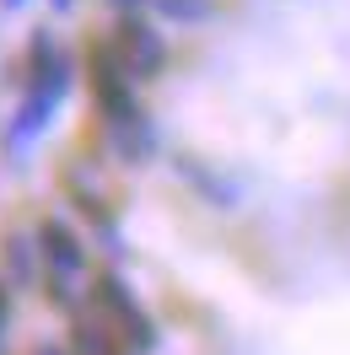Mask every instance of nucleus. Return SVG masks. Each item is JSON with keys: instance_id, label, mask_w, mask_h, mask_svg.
Instances as JSON below:
<instances>
[{"instance_id": "f257e3e1", "label": "nucleus", "mask_w": 350, "mask_h": 355, "mask_svg": "<svg viewBox=\"0 0 350 355\" xmlns=\"http://www.w3.org/2000/svg\"><path fill=\"white\" fill-rule=\"evenodd\" d=\"M87 76H92V103H97V113H103L108 130H119V124H130V119L146 113V108H140V97H135L130 70L119 65V54H113V44H92Z\"/></svg>"}, {"instance_id": "f03ea898", "label": "nucleus", "mask_w": 350, "mask_h": 355, "mask_svg": "<svg viewBox=\"0 0 350 355\" xmlns=\"http://www.w3.org/2000/svg\"><path fill=\"white\" fill-rule=\"evenodd\" d=\"M113 54H119V65L130 70V81H156L162 70H167V38L156 33V22H146L140 11H124L119 27H113Z\"/></svg>"}, {"instance_id": "7ed1b4c3", "label": "nucleus", "mask_w": 350, "mask_h": 355, "mask_svg": "<svg viewBox=\"0 0 350 355\" xmlns=\"http://www.w3.org/2000/svg\"><path fill=\"white\" fill-rule=\"evenodd\" d=\"M70 81H76V60H70L49 33H33V44H27V81H22V92L49 97V103H65Z\"/></svg>"}, {"instance_id": "20e7f679", "label": "nucleus", "mask_w": 350, "mask_h": 355, "mask_svg": "<svg viewBox=\"0 0 350 355\" xmlns=\"http://www.w3.org/2000/svg\"><path fill=\"white\" fill-rule=\"evenodd\" d=\"M97 302L119 318V329H124V345H130V350H140V355L156 350V323L146 318V307L130 296V286H124L113 269H108V275H97Z\"/></svg>"}, {"instance_id": "39448f33", "label": "nucleus", "mask_w": 350, "mask_h": 355, "mask_svg": "<svg viewBox=\"0 0 350 355\" xmlns=\"http://www.w3.org/2000/svg\"><path fill=\"white\" fill-rule=\"evenodd\" d=\"M38 259L49 264V275H70V280H76V275L87 269V248H81V237H76L65 221L49 216V221L38 226Z\"/></svg>"}, {"instance_id": "423d86ee", "label": "nucleus", "mask_w": 350, "mask_h": 355, "mask_svg": "<svg viewBox=\"0 0 350 355\" xmlns=\"http://www.w3.org/2000/svg\"><path fill=\"white\" fill-rule=\"evenodd\" d=\"M113 151H119V162H130V167H140V162H151L156 156V124L140 113V119H130V124H119V130H108Z\"/></svg>"}, {"instance_id": "0eeeda50", "label": "nucleus", "mask_w": 350, "mask_h": 355, "mask_svg": "<svg viewBox=\"0 0 350 355\" xmlns=\"http://www.w3.org/2000/svg\"><path fill=\"white\" fill-rule=\"evenodd\" d=\"M6 269H11V286H33V275H38V237H6Z\"/></svg>"}, {"instance_id": "6e6552de", "label": "nucleus", "mask_w": 350, "mask_h": 355, "mask_svg": "<svg viewBox=\"0 0 350 355\" xmlns=\"http://www.w3.org/2000/svg\"><path fill=\"white\" fill-rule=\"evenodd\" d=\"M151 6L167 22H199V17H210V0H151Z\"/></svg>"}, {"instance_id": "1a4fd4ad", "label": "nucleus", "mask_w": 350, "mask_h": 355, "mask_svg": "<svg viewBox=\"0 0 350 355\" xmlns=\"http://www.w3.org/2000/svg\"><path fill=\"white\" fill-rule=\"evenodd\" d=\"M113 11H119V17H124V11H146V6H151V0H108Z\"/></svg>"}, {"instance_id": "9d476101", "label": "nucleus", "mask_w": 350, "mask_h": 355, "mask_svg": "<svg viewBox=\"0 0 350 355\" xmlns=\"http://www.w3.org/2000/svg\"><path fill=\"white\" fill-rule=\"evenodd\" d=\"M6 323H11V291L0 286V334H6Z\"/></svg>"}, {"instance_id": "9b49d317", "label": "nucleus", "mask_w": 350, "mask_h": 355, "mask_svg": "<svg viewBox=\"0 0 350 355\" xmlns=\"http://www.w3.org/2000/svg\"><path fill=\"white\" fill-rule=\"evenodd\" d=\"M49 6H54V11H60V17H65L70 6H76V0H49Z\"/></svg>"}, {"instance_id": "f8f14e48", "label": "nucleus", "mask_w": 350, "mask_h": 355, "mask_svg": "<svg viewBox=\"0 0 350 355\" xmlns=\"http://www.w3.org/2000/svg\"><path fill=\"white\" fill-rule=\"evenodd\" d=\"M38 355H65V350H60V345H44V350H38Z\"/></svg>"}, {"instance_id": "ddd939ff", "label": "nucleus", "mask_w": 350, "mask_h": 355, "mask_svg": "<svg viewBox=\"0 0 350 355\" xmlns=\"http://www.w3.org/2000/svg\"><path fill=\"white\" fill-rule=\"evenodd\" d=\"M6 6H11V11H17V6H27V0H6Z\"/></svg>"}]
</instances>
